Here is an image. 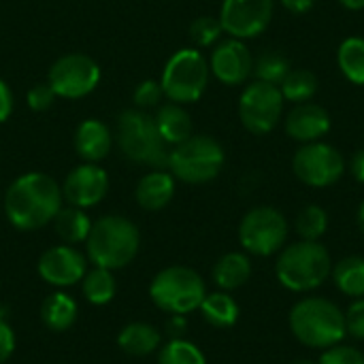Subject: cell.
I'll use <instances>...</instances> for the list:
<instances>
[{
	"mask_svg": "<svg viewBox=\"0 0 364 364\" xmlns=\"http://www.w3.org/2000/svg\"><path fill=\"white\" fill-rule=\"evenodd\" d=\"M64 196L58 181L41 171L19 175L4 192L2 207L13 228L30 232L45 228L62 209Z\"/></svg>",
	"mask_w": 364,
	"mask_h": 364,
	"instance_id": "cell-1",
	"label": "cell"
},
{
	"mask_svg": "<svg viewBox=\"0 0 364 364\" xmlns=\"http://www.w3.org/2000/svg\"><path fill=\"white\" fill-rule=\"evenodd\" d=\"M141 247V232L134 222L124 215H102L92 222L85 241L87 260L94 267L117 271L128 267Z\"/></svg>",
	"mask_w": 364,
	"mask_h": 364,
	"instance_id": "cell-2",
	"label": "cell"
},
{
	"mask_svg": "<svg viewBox=\"0 0 364 364\" xmlns=\"http://www.w3.org/2000/svg\"><path fill=\"white\" fill-rule=\"evenodd\" d=\"M290 331L299 343L314 350H328L346 339V314L324 296H307L290 311Z\"/></svg>",
	"mask_w": 364,
	"mask_h": 364,
	"instance_id": "cell-3",
	"label": "cell"
},
{
	"mask_svg": "<svg viewBox=\"0 0 364 364\" xmlns=\"http://www.w3.org/2000/svg\"><path fill=\"white\" fill-rule=\"evenodd\" d=\"M115 141L119 151L134 164L166 168L168 166V145L158 132L154 115L143 109H126L115 122Z\"/></svg>",
	"mask_w": 364,
	"mask_h": 364,
	"instance_id": "cell-4",
	"label": "cell"
},
{
	"mask_svg": "<svg viewBox=\"0 0 364 364\" xmlns=\"http://www.w3.org/2000/svg\"><path fill=\"white\" fill-rule=\"evenodd\" d=\"M333 273L328 250L320 241H296L284 247L275 262L277 282L290 292H311Z\"/></svg>",
	"mask_w": 364,
	"mask_h": 364,
	"instance_id": "cell-5",
	"label": "cell"
},
{
	"mask_svg": "<svg viewBox=\"0 0 364 364\" xmlns=\"http://www.w3.org/2000/svg\"><path fill=\"white\" fill-rule=\"evenodd\" d=\"M226 162L224 147L209 134H192L183 143L175 145L168 154V171L183 183H209L213 181Z\"/></svg>",
	"mask_w": 364,
	"mask_h": 364,
	"instance_id": "cell-6",
	"label": "cell"
},
{
	"mask_svg": "<svg viewBox=\"0 0 364 364\" xmlns=\"http://www.w3.org/2000/svg\"><path fill=\"white\" fill-rule=\"evenodd\" d=\"M209 60L196 47H183L166 60L160 85L164 98H168L171 102L190 105L200 100L209 85Z\"/></svg>",
	"mask_w": 364,
	"mask_h": 364,
	"instance_id": "cell-7",
	"label": "cell"
},
{
	"mask_svg": "<svg viewBox=\"0 0 364 364\" xmlns=\"http://www.w3.org/2000/svg\"><path fill=\"white\" fill-rule=\"evenodd\" d=\"M205 296L207 288L203 277L194 269L181 264L162 269L149 286V299L154 305L171 316L196 311Z\"/></svg>",
	"mask_w": 364,
	"mask_h": 364,
	"instance_id": "cell-8",
	"label": "cell"
},
{
	"mask_svg": "<svg viewBox=\"0 0 364 364\" xmlns=\"http://www.w3.org/2000/svg\"><path fill=\"white\" fill-rule=\"evenodd\" d=\"M286 215L269 205L250 209L239 224V243L245 254L252 256H273L282 252L288 239Z\"/></svg>",
	"mask_w": 364,
	"mask_h": 364,
	"instance_id": "cell-9",
	"label": "cell"
},
{
	"mask_svg": "<svg viewBox=\"0 0 364 364\" xmlns=\"http://www.w3.org/2000/svg\"><path fill=\"white\" fill-rule=\"evenodd\" d=\"M348 162L343 154L331 143L316 141L305 143L292 158V171L296 179L309 188H331L346 175Z\"/></svg>",
	"mask_w": 364,
	"mask_h": 364,
	"instance_id": "cell-10",
	"label": "cell"
},
{
	"mask_svg": "<svg viewBox=\"0 0 364 364\" xmlns=\"http://www.w3.org/2000/svg\"><path fill=\"white\" fill-rule=\"evenodd\" d=\"M284 96L277 85L252 81L239 98V119L243 128L256 136L269 134L277 128L284 115Z\"/></svg>",
	"mask_w": 364,
	"mask_h": 364,
	"instance_id": "cell-11",
	"label": "cell"
},
{
	"mask_svg": "<svg viewBox=\"0 0 364 364\" xmlns=\"http://www.w3.org/2000/svg\"><path fill=\"white\" fill-rule=\"evenodd\" d=\"M100 77L102 73L94 58L85 53H66L51 64L47 83L58 98L79 100L98 87Z\"/></svg>",
	"mask_w": 364,
	"mask_h": 364,
	"instance_id": "cell-12",
	"label": "cell"
},
{
	"mask_svg": "<svg viewBox=\"0 0 364 364\" xmlns=\"http://www.w3.org/2000/svg\"><path fill=\"white\" fill-rule=\"evenodd\" d=\"M275 11V0H222L220 23L232 38H256L262 34Z\"/></svg>",
	"mask_w": 364,
	"mask_h": 364,
	"instance_id": "cell-13",
	"label": "cell"
},
{
	"mask_svg": "<svg viewBox=\"0 0 364 364\" xmlns=\"http://www.w3.org/2000/svg\"><path fill=\"white\" fill-rule=\"evenodd\" d=\"M209 70L224 85H243L254 73V55L245 41L230 36L215 43L209 58Z\"/></svg>",
	"mask_w": 364,
	"mask_h": 364,
	"instance_id": "cell-14",
	"label": "cell"
},
{
	"mask_svg": "<svg viewBox=\"0 0 364 364\" xmlns=\"http://www.w3.org/2000/svg\"><path fill=\"white\" fill-rule=\"evenodd\" d=\"M60 188L68 205L79 209H90L105 200L109 192V175L102 166L83 162L66 175Z\"/></svg>",
	"mask_w": 364,
	"mask_h": 364,
	"instance_id": "cell-15",
	"label": "cell"
},
{
	"mask_svg": "<svg viewBox=\"0 0 364 364\" xmlns=\"http://www.w3.org/2000/svg\"><path fill=\"white\" fill-rule=\"evenodd\" d=\"M38 275L55 288H68L83 279L87 273V258L73 245H55L38 258Z\"/></svg>",
	"mask_w": 364,
	"mask_h": 364,
	"instance_id": "cell-16",
	"label": "cell"
},
{
	"mask_svg": "<svg viewBox=\"0 0 364 364\" xmlns=\"http://www.w3.org/2000/svg\"><path fill=\"white\" fill-rule=\"evenodd\" d=\"M286 134L296 141V143H316V141H322L331 128H333V119H331V113L322 107V105H316V102H301V105H294L292 111L286 115Z\"/></svg>",
	"mask_w": 364,
	"mask_h": 364,
	"instance_id": "cell-17",
	"label": "cell"
},
{
	"mask_svg": "<svg viewBox=\"0 0 364 364\" xmlns=\"http://www.w3.org/2000/svg\"><path fill=\"white\" fill-rule=\"evenodd\" d=\"M113 132L109 126L96 117L83 119L75 130V151L83 162L98 164L111 154Z\"/></svg>",
	"mask_w": 364,
	"mask_h": 364,
	"instance_id": "cell-18",
	"label": "cell"
},
{
	"mask_svg": "<svg viewBox=\"0 0 364 364\" xmlns=\"http://www.w3.org/2000/svg\"><path fill=\"white\" fill-rule=\"evenodd\" d=\"M175 196V177L164 168H154L143 175L134 188V198L145 211L164 209Z\"/></svg>",
	"mask_w": 364,
	"mask_h": 364,
	"instance_id": "cell-19",
	"label": "cell"
},
{
	"mask_svg": "<svg viewBox=\"0 0 364 364\" xmlns=\"http://www.w3.org/2000/svg\"><path fill=\"white\" fill-rule=\"evenodd\" d=\"M154 119H156L160 136L164 139V143L168 147H175V145H179L192 136V117L183 109V105L168 100L166 105L158 107Z\"/></svg>",
	"mask_w": 364,
	"mask_h": 364,
	"instance_id": "cell-20",
	"label": "cell"
},
{
	"mask_svg": "<svg viewBox=\"0 0 364 364\" xmlns=\"http://www.w3.org/2000/svg\"><path fill=\"white\" fill-rule=\"evenodd\" d=\"M250 277H252V260L243 252H228L213 267V282L224 292L243 288L250 282Z\"/></svg>",
	"mask_w": 364,
	"mask_h": 364,
	"instance_id": "cell-21",
	"label": "cell"
},
{
	"mask_svg": "<svg viewBox=\"0 0 364 364\" xmlns=\"http://www.w3.org/2000/svg\"><path fill=\"white\" fill-rule=\"evenodd\" d=\"M117 346L124 354L143 358V356L154 354L160 348V333L151 324L132 322L122 328V333L117 337Z\"/></svg>",
	"mask_w": 364,
	"mask_h": 364,
	"instance_id": "cell-22",
	"label": "cell"
},
{
	"mask_svg": "<svg viewBox=\"0 0 364 364\" xmlns=\"http://www.w3.org/2000/svg\"><path fill=\"white\" fill-rule=\"evenodd\" d=\"M79 316V307L77 303L64 294V292H55V294H49L43 305H41V320L43 324L53 331V333H64L68 331L75 320Z\"/></svg>",
	"mask_w": 364,
	"mask_h": 364,
	"instance_id": "cell-23",
	"label": "cell"
},
{
	"mask_svg": "<svg viewBox=\"0 0 364 364\" xmlns=\"http://www.w3.org/2000/svg\"><path fill=\"white\" fill-rule=\"evenodd\" d=\"M53 230L55 235L66 243V245H77V243H85L87 235L92 230V220L87 218L85 209L79 207H62L58 211V215L53 218Z\"/></svg>",
	"mask_w": 364,
	"mask_h": 364,
	"instance_id": "cell-24",
	"label": "cell"
},
{
	"mask_svg": "<svg viewBox=\"0 0 364 364\" xmlns=\"http://www.w3.org/2000/svg\"><path fill=\"white\" fill-rule=\"evenodd\" d=\"M198 309H200L203 318H205L211 326H215V328H230V326H235L237 320H239V305H237V301H235L228 292H224V290L213 292V294H207V296L203 299V303H200Z\"/></svg>",
	"mask_w": 364,
	"mask_h": 364,
	"instance_id": "cell-25",
	"label": "cell"
},
{
	"mask_svg": "<svg viewBox=\"0 0 364 364\" xmlns=\"http://www.w3.org/2000/svg\"><path fill=\"white\" fill-rule=\"evenodd\" d=\"M333 282L341 294L350 299L364 296V258L363 256H348L333 267Z\"/></svg>",
	"mask_w": 364,
	"mask_h": 364,
	"instance_id": "cell-26",
	"label": "cell"
},
{
	"mask_svg": "<svg viewBox=\"0 0 364 364\" xmlns=\"http://www.w3.org/2000/svg\"><path fill=\"white\" fill-rule=\"evenodd\" d=\"M337 64L341 75L354 83L364 85V38L363 36H350L346 38L337 49Z\"/></svg>",
	"mask_w": 364,
	"mask_h": 364,
	"instance_id": "cell-27",
	"label": "cell"
},
{
	"mask_svg": "<svg viewBox=\"0 0 364 364\" xmlns=\"http://www.w3.org/2000/svg\"><path fill=\"white\" fill-rule=\"evenodd\" d=\"M81 284H83V294L92 305H109L117 294V282L113 271L109 269H100V267L90 269L83 275Z\"/></svg>",
	"mask_w": 364,
	"mask_h": 364,
	"instance_id": "cell-28",
	"label": "cell"
},
{
	"mask_svg": "<svg viewBox=\"0 0 364 364\" xmlns=\"http://www.w3.org/2000/svg\"><path fill=\"white\" fill-rule=\"evenodd\" d=\"M284 100L301 105L309 102L318 94V77L309 68H290L286 79L279 85Z\"/></svg>",
	"mask_w": 364,
	"mask_h": 364,
	"instance_id": "cell-29",
	"label": "cell"
},
{
	"mask_svg": "<svg viewBox=\"0 0 364 364\" xmlns=\"http://www.w3.org/2000/svg\"><path fill=\"white\" fill-rule=\"evenodd\" d=\"M294 230L303 241H320L328 230V213L320 205H307L296 213Z\"/></svg>",
	"mask_w": 364,
	"mask_h": 364,
	"instance_id": "cell-30",
	"label": "cell"
},
{
	"mask_svg": "<svg viewBox=\"0 0 364 364\" xmlns=\"http://www.w3.org/2000/svg\"><path fill=\"white\" fill-rule=\"evenodd\" d=\"M290 62L286 55L277 53V51H262L258 58H254V77L256 81H264L271 85H282V81L286 79V75L290 73Z\"/></svg>",
	"mask_w": 364,
	"mask_h": 364,
	"instance_id": "cell-31",
	"label": "cell"
},
{
	"mask_svg": "<svg viewBox=\"0 0 364 364\" xmlns=\"http://www.w3.org/2000/svg\"><path fill=\"white\" fill-rule=\"evenodd\" d=\"M158 364H207L198 346L188 339H171L158 354Z\"/></svg>",
	"mask_w": 364,
	"mask_h": 364,
	"instance_id": "cell-32",
	"label": "cell"
},
{
	"mask_svg": "<svg viewBox=\"0 0 364 364\" xmlns=\"http://www.w3.org/2000/svg\"><path fill=\"white\" fill-rule=\"evenodd\" d=\"M222 34H224V28L220 23V17L203 15L190 23V38L194 41L196 47H211L220 41Z\"/></svg>",
	"mask_w": 364,
	"mask_h": 364,
	"instance_id": "cell-33",
	"label": "cell"
},
{
	"mask_svg": "<svg viewBox=\"0 0 364 364\" xmlns=\"http://www.w3.org/2000/svg\"><path fill=\"white\" fill-rule=\"evenodd\" d=\"M162 98H164V92H162L160 81H156V79H145V81H141V83L134 87V92H132V102H134V107H136V109H143V111H149V109L160 107Z\"/></svg>",
	"mask_w": 364,
	"mask_h": 364,
	"instance_id": "cell-34",
	"label": "cell"
},
{
	"mask_svg": "<svg viewBox=\"0 0 364 364\" xmlns=\"http://www.w3.org/2000/svg\"><path fill=\"white\" fill-rule=\"evenodd\" d=\"M318 364H364V354L354 346H333L322 352Z\"/></svg>",
	"mask_w": 364,
	"mask_h": 364,
	"instance_id": "cell-35",
	"label": "cell"
},
{
	"mask_svg": "<svg viewBox=\"0 0 364 364\" xmlns=\"http://www.w3.org/2000/svg\"><path fill=\"white\" fill-rule=\"evenodd\" d=\"M55 98H58V96H55V92L51 90L49 83H36V85H32V87L28 90V94H26L28 109H30V111H36V113H43V111L51 109L53 102H55Z\"/></svg>",
	"mask_w": 364,
	"mask_h": 364,
	"instance_id": "cell-36",
	"label": "cell"
},
{
	"mask_svg": "<svg viewBox=\"0 0 364 364\" xmlns=\"http://www.w3.org/2000/svg\"><path fill=\"white\" fill-rule=\"evenodd\" d=\"M343 314H346V333L354 339L364 341V296L356 299Z\"/></svg>",
	"mask_w": 364,
	"mask_h": 364,
	"instance_id": "cell-37",
	"label": "cell"
},
{
	"mask_svg": "<svg viewBox=\"0 0 364 364\" xmlns=\"http://www.w3.org/2000/svg\"><path fill=\"white\" fill-rule=\"evenodd\" d=\"M15 352V333L13 328L0 320V364H4Z\"/></svg>",
	"mask_w": 364,
	"mask_h": 364,
	"instance_id": "cell-38",
	"label": "cell"
},
{
	"mask_svg": "<svg viewBox=\"0 0 364 364\" xmlns=\"http://www.w3.org/2000/svg\"><path fill=\"white\" fill-rule=\"evenodd\" d=\"M13 107H15V98H13V92L9 87V83L4 79H0V124H4L11 113H13Z\"/></svg>",
	"mask_w": 364,
	"mask_h": 364,
	"instance_id": "cell-39",
	"label": "cell"
},
{
	"mask_svg": "<svg viewBox=\"0 0 364 364\" xmlns=\"http://www.w3.org/2000/svg\"><path fill=\"white\" fill-rule=\"evenodd\" d=\"M350 173H352V177H354L358 183H364V147L363 149H358V151L352 156V160H350Z\"/></svg>",
	"mask_w": 364,
	"mask_h": 364,
	"instance_id": "cell-40",
	"label": "cell"
},
{
	"mask_svg": "<svg viewBox=\"0 0 364 364\" xmlns=\"http://www.w3.org/2000/svg\"><path fill=\"white\" fill-rule=\"evenodd\" d=\"M284 9H288L290 13L294 15H303V13H309L316 4V0H282Z\"/></svg>",
	"mask_w": 364,
	"mask_h": 364,
	"instance_id": "cell-41",
	"label": "cell"
},
{
	"mask_svg": "<svg viewBox=\"0 0 364 364\" xmlns=\"http://www.w3.org/2000/svg\"><path fill=\"white\" fill-rule=\"evenodd\" d=\"M339 4L348 11H363L364 0H339Z\"/></svg>",
	"mask_w": 364,
	"mask_h": 364,
	"instance_id": "cell-42",
	"label": "cell"
},
{
	"mask_svg": "<svg viewBox=\"0 0 364 364\" xmlns=\"http://www.w3.org/2000/svg\"><path fill=\"white\" fill-rule=\"evenodd\" d=\"M356 220H358V228H360V232L364 235V200L360 203V207H358V215H356Z\"/></svg>",
	"mask_w": 364,
	"mask_h": 364,
	"instance_id": "cell-43",
	"label": "cell"
},
{
	"mask_svg": "<svg viewBox=\"0 0 364 364\" xmlns=\"http://www.w3.org/2000/svg\"><path fill=\"white\" fill-rule=\"evenodd\" d=\"M290 364H318L316 360H309V358H299V360H292Z\"/></svg>",
	"mask_w": 364,
	"mask_h": 364,
	"instance_id": "cell-44",
	"label": "cell"
},
{
	"mask_svg": "<svg viewBox=\"0 0 364 364\" xmlns=\"http://www.w3.org/2000/svg\"><path fill=\"white\" fill-rule=\"evenodd\" d=\"M0 203H2V196H0Z\"/></svg>",
	"mask_w": 364,
	"mask_h": 364,
	"instance_id": "cell-45",
	"label": "cell"
}]
</instances>
